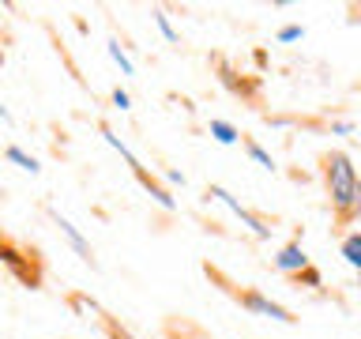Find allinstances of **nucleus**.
<instances>
[{
	"label": "nucleus",
	"instance_id": "1",
	"mask_svg": "<svg viewBox=\"0 0 361 339\" xmlns=\"http://www.w3.org/2000/svg\"><path fill=\"white\" fill-rule=\"evenodd\" d=\"M320 166H324V189H327V200H331L335 226H350V208H354V192L361 181L357 170L346 151H327Z\"/></svg>",
	"mask_w": 361,
	"mask_h": 339
},
{
	"label": "nucleus",
	"instance_id": "2",
	"mask_svg": "<svg viewBox=\"0 0 361 339\" xmlns=\"http://www.w3.org/2000/svg\"><path fill=\"white\" fill-rule=\"evenodd\" d=\"M207 275L214 279V282H222V290L230 294L233 302H241L245 309H252V313H259V316H271V321H282V324H293L298 316H293L286 305H279V302H271V298H264L259 290H252V287H237V282H230L222 275V271H214L211 264H207Z\"/></svg>",
	"mask_w": 361,
	"mask_h": 339
},
{
	"label": "nucleus",
	"instance_id": "3",
	"mask_svg": "<svg viewBox=\"0 0 361 339\" xmlns=\"http://www.w3.org/2000/svg\"><path fill=\"white\" fill-rule=\"evenodd\" d=\"M0 264L11 268V275H19L23 282H30V287H38L42 271L34 264V253H23L19 245H11L8 237H0Z\"/></svg>",
	"mask_w": 361,
	"mask_h": 339
},
{
	"label": "nucleus",
	"instance_id": "4",
	"mask_svg": "<svg viewBox=\"0 0 361 339\" xmlns=\"http://www.w3.org/2000/svg\"><path fill=\"white\" fill-rule=\"evenodd\" d=\"M275 268H279V271H286V275H301V271L309 268V256H305L301 242H290V245H282V253L275 256Z\"/></svg>",
	"mask_w": 361,
	"mask_h": 339
},
{
	"label": "nucleus",
	"instance_id": "5",
	"mask_svg": "<svg viewBox=\"0 0 361 339\" xmlns=\"http://www.w3.org/2000/svg\"><path fill=\"white\" fill-rule=\"evenodd\" d=\"M211 192H214V196H219V200H222V203H226V208H230L233 215H241V219H245V222H248V226H252V230H256V237H267V234H271V230H267V222L259 219V215H252V211H245L241 203H237V200H233V196H230V192H226V189H219V185H211Z\"/></svg>",
	"mask_w": 361,
	"mask_h": 339
},
{
	"label": "nucleus",
	"instance_id": "6",
	"mask_svg": "<svg viewBox=\"0 0 361 339\" xmlns=\"http://www.w3.org/2000/svg\"><path fill=\"white\" fill-rule=\"evenodd\" d=\"M132 174H135V177H140V181H143V189H147V192H151V196H154L158 203H162V208H173V196H169V192H166L162 185H154V177H147V170H143V166H135V170H132Z\"/></svg>",
	"mask_w": 361,
	"mask_h": 339
},
{
	"label": "nucleus",
	"instance_id": "7",
	"mask_svg": "<svg viewBox=\"0 0 361 339\" xmlns=\"http://www.w3.org/2000/svg\"><path fill=\"white\" fill-rule=\"evenodd\" d=\"M53 219H56V226L64 230V237H68V242H72V245L79 249V256H83V260H90V245L83 242V237H79V230H75V226L68 222V219H61V215H53Z\"/></svg>",
	"mask_w": 361,
	"mask_h": 339
},
{
	"label": "nucleus",
	"instance_id": "8",
	"mask_svg": "<svg viewBox=\"0 0 361 339\" xmlns=\"http://www.w3.org/2000/svg\"><path fill=\"white\" fill-rule=\"evenodd\" d=\"M343 256L361 271V230H354V234H346V237H343Z\"/></svg>",
	"mask_w": 361,
	"mask_h": 339
},
{
	"label": "nucleus",
	"instance_id": "9",
	"mask_svg": "<svg viewBox=\"0 0 361 339\" xmlns=\"http://www.w3.org/2000/svg\"><path fill=\"white\" fill-rule=\"evenodd\" d=\"M211 136L219 143H233L237 140V129H233V124H226V121H211Z\"/></svg>",
	"mask_w": 361,
	"mask_h": 339
},
{
	"label": "nucleus",
	"instance_id": "10",
	"mask_svg": "<svg viewBox=\"0 0 361 339\" xmlns=\"http://www.w3.org/2000/svg\"><path fill=\"white\" fill-rule=\"evenodd\" d=\"M4 155L11 158V162H19L23 170H30V174H38V170H42V166H38V162H34V158H30L27 151H19V147H8V151H4Z\"/></svg>",
	"mask_w": 361,
	"mask_h": 339
},
{
	"label": "nucleus",
	"instance_id": "11",
	"mask_svg": "<svg viewBox=\"0 0 361 339\" xmlns=\"http://www.w3.org/2000/svg\"><path fill=\"white\" fill-rule=\"evenodd\" d=\"M245 147H248V155H252V158H256L259 166H267V170L275 166V162H271V155H267V151H264V147H259V143H252V140H248Z\"/></svg>",
	"mask_w": 361,
	"mask_h": 339
},
{
	"label": "nucleus",
	"instance_id": "12",
	"mask_svg": "<svg viewBox=\"0 0 361 339\" xmlns=\"http://www.w3.org/2000/svg\"><path fill=\"white\" fill-rule=\"evenodd\" d=\"M109 56H113V61H117V64L124 68V72H128V76H132V61H128V56H124V53H121V45H109Z\"/></svg>",
	"mask_w": 361,
	"mask_h": 339
},
{
	"label": "nucleus",
	"instance_id": "13",
	"mask_svg": "<svg viewBox=\"0 0 361 339\" xmlns=\"http://www.w3.org/2000/svg\"><path fill=\"white\" fill-rule=\"evenodd\" d=\"M293 279H298V282H309V287H320V271H316V268H305L301 275H293Z\"/></svg>",
	"mask_w": 361,
	"mask_h": 339
},
{
	"label": "nucleus",
	"instance_id": "14",
	"mask_svg": "<svg viewBox=\"0 0 361 339\" xmlns=\"http://www.w3.org/2000/svg\"><path fill=\"white\" fill-rule=\"evenodd\" d=\"M301 34H305L301 27H282V30H279V42H298Z\"/></svg>",
	"mask_w": 361,
	"mask_h": 339
},
{
	"label": "nucleus",
	"instance_id": "15",
	"mask_svg": "<svg viewBox=\"0 0 361 339\" xmlns=\"http://www.w3.org/2000/svg\"><path fill=\"white\" fill-rule=\"evenodd\" d=\"M361 219V181H357V192H354V208H350V222Z\"/></svg>",
	"mask_w": 361,
	"mask_h": 339
},
{
	"label": "nucleus",
	"instance_id": "16",
	"mask_svg": "<svg viewBox=\"0 0 361 339\" xmlns=\"http://www.w3.org/2000/svg\"><path fill=\"white\" fill-rule=\"evenodd\" d=\"M154 19H158V27H162V34H166V38H169V42H173V38H177V34H173V27H169V19H166V16H154Z\"/></svg>",
	"mask_w": 361,
	"mask_h": 339
},
{
	"label": "nucleus",
	"instance_id": "17",
	"mask_svg": "<svg viewBox=\"0 0 361 339\" xmlns=\"http://www.w3.org/2000/svg\"><path fill=\"white\" fill-rule=\"evenodd\" d=\"M113 102H117L121 109H128V95H124V90H113Z\"/></svg>",
	"mask_w": 361,
	"mask_h": 339
},
{
	"label": "nucleus",
	"instance_id": "18",
	"mask_svg": "<svg viewBox=\"0 0 361 339\" xmlns=\"http://www.w3.org/2000/svg\"><path fill=\"white\" fill-rule=\"evenodd\" d=\"M350 11H354V16H357V19H361V4H354V8H350Z\"/></svg>",
	"mask_w": 361,
	"mask_h": 339
},
{
	"label": "nucleus",
	"instance_id": "19",
	"mask_svg": "<svg viewBox=\"0 0 361 339\" xmlns=\"http://www.w3.org/2000/svg\"><path fill=\"white\" fill-rule=\"evenodd\" d=\"M0 117H4V121H8V109H4V106H0Z\"/></svg>",
	"mask_w": 361,
	"mask_h": 339
},
{
	"label": "nucleus",
	"instance_id": "20",
	"mask_svg": "<svg viewBox=\"0 0 361 339\" xmlns=\"http://www.w3.org/2000/svg\"><path fill=\"white\" fill-rule=\"evenodd\" d=\"M0 64H4V49H0Z\"/></svg>",
	"mask_w": 361,
	"mask_h": 339
}]
</instances>
